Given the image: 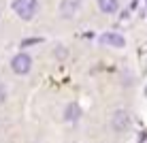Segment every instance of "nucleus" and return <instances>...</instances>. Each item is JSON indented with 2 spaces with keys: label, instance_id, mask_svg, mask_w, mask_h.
Segmentation results:
<instances>
[{
  "label": "nucleus",
  "instance_id": "obj_1",
  "mask_svg": "<svg viewBox=\"0 0 147 143\" xmlns=\"http://www.w3.org/2000/svg\"><path fill=\"white\" fill-rule=\"evenodd\" d=\"M36 9H38L36 0H13V11L26 22L36 15Z\"/></svg>",
  "mask_w": 147,
  "mask_h": 143
},
{
  "label": "nucleus",
  "instance_id": "obj_2",
  "mask_svg": "<svg viewBox=\"0 0 147 143\" xmlns=\"http://www.w3.org/2000/svg\"><path fill=\"white\" fill-rule=\"evenodd\" d=\"M11 68H13L17 75H26L28 70L32 68V58H30L28 54H17V56L11 60Z\"/></svg>",
  "mask_w": 147,
  "mask_h": 143
},
{
  "label": "nucleus",
  "instance_id": "obj_3",
  "mask_svg": "<svg viewBox=\"0 0 147 143\" xmlns=\"http://www.w3.org/2000/svg\"><path fill=\"white\" fill-rule=\"evenodd\" d=\"M79 9H81V0H62V4H60V13L66 19L75 17Z\"/></svg>",
  "mask_w": 147,
  "mask_h": 143
},
{
  "label": "nucleus",
  "instance_id": "obj_4",
  "mask_svg": "<svg viewBox=\"0 0 147 143\" xmlns=\"http://www.w3.org/2000/svg\"><path fill=\"white\" fill-rule=\"evenodd\" d=\"M100 43L111 45V47H124L126 41H124V37L117 34V32H105V34H100Z\"/></svg>",
  "mask_w": 147,
  "mask_h": 143
},
{
  "label": "nucleus",
  "instance_id": "obj_5",
  "mask_svg": "<svg viewBox=\"0 0 147 143\" xmlns=\"http://www.w3.org/2000/svg\"><path fill=\"white\" fill-rule=\"evenodd\" d=\"M128 126H130V115L126 111H117L113 115V128L117 132H124V130H128Z\"/></svg>",
  "mask_w": 147,
  "mask_h": 143
},
{
  "label": "nucleus",
  "instance_id": "obj_6",
  "mask_svg": "<svg viewBox=\"0 0 147 143\" xmlns=\"http://www.w3.org/2000/svg\"><path fill=\"white\" fill-rule=\"evenodd\" d=\"M117 7H119V2H117V0H98V9H100V11H102V13H115V11H117Z\"/></svg>",
  "mask_w": 147,
  "mask_h": 143
},
{
  "label": "nucleus",
  "instance_id": "obj_7",
  "mask_svg": "<svg viewBox=\"0 0 147 143\" xmlns=\"http://www.w3.org/2000/svg\"><path fill=\"white\" fill-rule=\"evenodd\" d=\"M79 115H81V109H79V105H77V103L68 105V107H66V111H64V120H66V122H75V120H79Z\"/></svg>",
  "mask_w": 147,
  "mask_h": 143
},
{
  "label": "nucleus",
  "instance_id": "obj_8",
  "mask_svg": "<svg viewBox=\"0 0 147 143\" xmlns=\"http://www.w3.org/2000/svg\"><path fill=\"white\" fill-rule=\"evenodd\" d=\"M34 43H40V39H26L24 41V47H26V45H34Z\"/></svg>",
  "mask_w": 147,
  "mask_h": 143
},
{
  "label": "nucleus",
  "instance_id": "obj_9",
  "mask_svg": "<svg viewBox=\"0 0 147 143\" xmlns=\"http://www.w3.org/2000/svg\"><path fill=\"white\" fill-rule=\"evenodd\" d=\"M0 103H4V88L0 85Z\"/></svg>",
  "mask_w": 147,
  "mask_h": 143
}]
</instances>
